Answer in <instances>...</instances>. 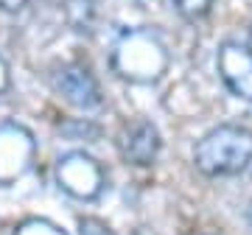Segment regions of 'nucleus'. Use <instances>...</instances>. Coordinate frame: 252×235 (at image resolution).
I'll return each mask as SVG.
<instances>
[{"mask_svg":"<svg viewBox=\"0 0 252 235\" xmlns=\"http://www.w3.org/2000/svg\"><path fill=\"white\" fill-rule=\"evenodd\" d=\"M56 179L76 199H95L104 188V171L101 165L87 157L84 151L64 154L56 165Z\"/></svg>","mask_w":252,"mask_h":235,"instance_id":"nucleus-3","label":"nucleus"},{"mask_svg":"<svg viewBox=\"0 0 252 235\" xmlns=\"http://www.w3.org/2000/svg\"><path fill=\"white\" fill-rule=\"evenodd\" d=\"M14 235H64V233L56 224H51V221H39V218H34V221H28V224L20 227Z\"/></svg>","mask_w":252,"mask_h":235,"instance_id":"nucleus-9","label":"nucleus"},{"mask_svg":"<svg viewBox=\"0 0 252 235\" xmlns=\"http://www.w3.org/2000/svg\"><path fill=\"white\" fill-rule=\"evenodd\" d=\"M219 73L238 98L252 101V48L224 42L219 51Z\"/></svg>","mask_w":252,"mask_h":235,"instance_id":"nucleus-6","label":"nucleus"},{"mask_svg":"<svg viewBox=\"0 0 252 235\" xmlns=\"http://www.w3.org/2000/svg\"><path fill=\"white\" fill-rule=\"evenodd\" d=\"M196 168L207 176H230L252 163V132L244 126H219L207 132L193 151Z\"/></svg>","mask_w":252,"mask_h":235,"instance_id":"nucleus-1","label":"nucleus"},{"mask_svg":"<svg viewBox=\"0 0 252 235\" xmlns=\"http://www.w3.org/2000/svg\"><path fill=\"white\" fill-rule=\"evenodd\" d=\"M67 20H70L76 31H93V23H95V6L93 0H67Z\"/></svg>","mask_w":252,"mask_h":235,"instance_id":"nucleus-8","label":"nucleus"},{"mask_svg":"<svg viewBox=\"0 0 252 235\" xmlns=\"http://www.w3.org/2000/svg\"><path fill=\"white\" fill-rule=\"evenodd\" d=\"M28 0H0V9H6V11H17L23 9Z\"/></svg>","mask_w":252,"mask_h":235,"instance_id":"nucleus-12","label":"nucleus"},{"mask_svg":"<svg viewBox=\"0 0 252 235\" xmlns=\"http://www.w3.org/2000/svg\"><path fill=\"white\" fill-rule=\"evenodd\" d=\"M9 87V70H6V64H3V59H0V92Z\"/></svg>","mask_w":252,"mask_h":235,"instance_id":"nucleus-13","label":"nucleus"},{"mask_svg":"<svg viewBox=\"0 0 252 235\" xmlns=\"http://www.w3.org/2000/svg\"><path fill=\"white\" fill-rule=\"evenodd\" d=\"M54 87L67 104L79 109H95L101 107V90L98 82L79 64H64L54 76Z\"/></svg>","mask_w":252,"mask_h":235,"instance_id":"nucleus-7","label":"nucleus"},{"mask_svg":"<svg viewBox=\"0 0 252 235\" xmlns=\"http://www.w3.org/2000/svg\"><path fill=\"white\" fill-rule=\"evenodd\" d=\"M250 48H252V36H250Z\"/></svg>","mask_w":252,"mask_h":235,"instance_id":"nucleus-14","label":"nucleus"},{"mask_svg":"<svg viewBox=\"0 0 252 235\" xmlns=\"http://www.w3.org/2000/svg\"><path fill=\"white\" fill-rule=\"evenodd\" d=\"M177 3V9L185 14V17L196 20V17H205L207 11H210V3L213 0H174Z\"/></svg>","mask_w":252,"mask_h":235,"instance_id":"nucleus-10","label":"nucleus"},{"mask_svg":"<svg viewBox=\"0 0 252 235\" xmlns=\"http://www.w3.org/2000/svg\"><path fill=\"white\" fill-rule=\"evenodd\" d=\"M79 235H115V233H112L104 221H98V218H81Z\"/></svg>","mask_w":252,"mask_h":235,"instance_id":"nucleus-11","label":"nucleus"},{"mask_svg":"<svg viewBox=\"0 0 252 235\" xmlns=\"http://www.w3.org/2000/svg\"><path fill=\"white\" fill-rule=\"evenodd\" d=\"M34 157V137L17 123L0 126V185L20 179Z\"/></svg>","mask_w":252,"mask_h":235,"instance_id":"nucleus-4","label":"nucleus"},{"mask_svg":"<svg viewBox=\"0 0 252 235\" xmlns=\"http://www.w3.org/2000/svg\"><path fill=\"white\" fill-rule=\"evenodd\" d=\"M121 157L132 165H152L160 154V132L152 120L137 118L132 123H126L121 137H118Z\"/></svg>","mask_w":252,"mask_h":235,"instance_id":"nucleus-5","label":"nucleus"},{"mask_svg":"<svg viewBox=\"0 0 252 235\" xmlns=\"http://www.w3.org/2000/svg\"><path fill=\"white\" fill-rule=\"evenodd\" d=\"M168 67V54L152 31H126L112 51V70L129 82H154Z\"/></svg>","mask_w":252,"mask_h":235,"instance_id":"nucleus-2","label":"nucleus"}]
</instances>
